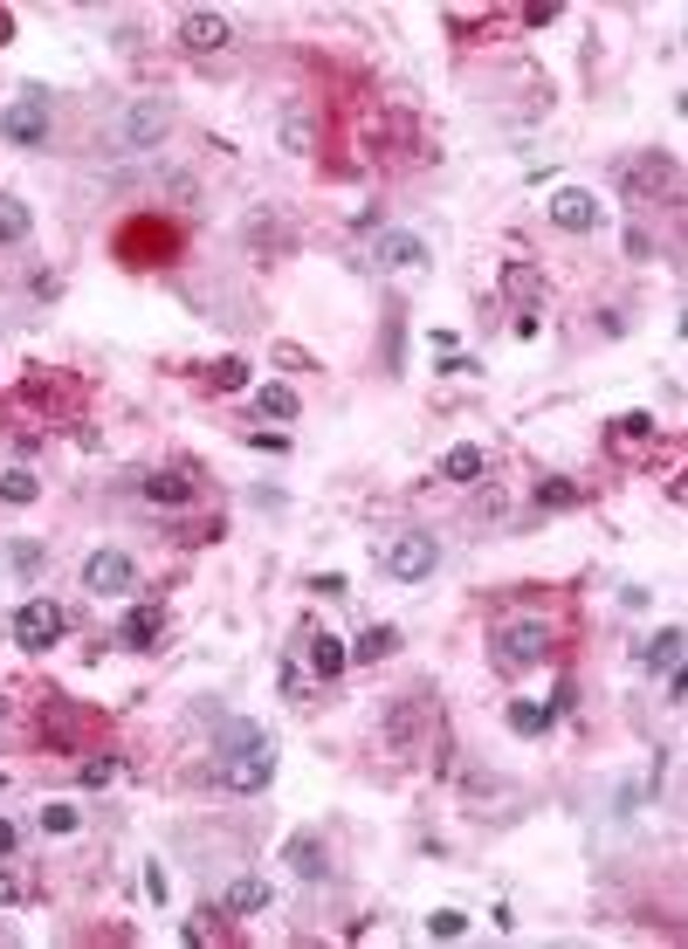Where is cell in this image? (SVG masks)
<instances>
[{
  "label": "cell",
  "instance_id": "37",
  "mask_svg": "<svg viewBox=\"0 0 688 949\" xmlns=\"http://www.w3.org/2000/svg\"><path fill=\"white\" fill-rule=\"evenodd\" d=\"M0 784H8V778H0Z\"/></svg>",
  "mask_w": 688,
  "mask_h": 949
},
{
  "label": "cell",
  "instance_id": "5",
  "mask_svg": "<svg viewBox=\"0 0 688 949\" xmlns=\"http://www.w3.org/2000/svg\"><path fill=\"white\" fill-rule=\"evenodd\" d=\"M8 633H14L29 654H48V647H56V640L69 633V612H63L56 599H21V606H14V620H8Z\"/></svg>",
  "mask_w": 688,
  "mask_h": 949
},
{
  "label": "cell",
  "instance_id": "10",
  "mask_svg": "<svg viewBox=\"0 0 688 949\" xmlns=\"http://www.w3.org/2000/svg\"><path fill=\"white\" fill-rule=\"evenodd\" d=\"M172 227L166 221H132V227H117V255L124 262H172Z\"/></svg>",
  "mask_w": 688,
  "mask_h": 949
},
{
  "label": "cell",
  "instance_id": "32",
  "mask_svg": "<svg viewBox=\"0 0 688 949\" xmlns=\"http://www.w3.org/2000/svg\"><path fill=\"white\" fill-rule=\"evenodd\" d=\"M21 902V874H8V867H0V908H14Z\"/></svg>",
  "mask_w": 688,
  "mask_h": 949
},
{
  "label": "cell",
  "instance_id": "9",
  "mask_svg": "<svg viewBox=\"0 0 688 949\" xmlns=\"http://www.w3.org/2000/svg\"><path fill=\"white\" fill-rule=\"evenodd\" d=\"M83 585H90L97 599H124V592L138 585V564L124 557V551H90V557H83Z\"/></svg>",
  "mask_w": 688,
  "mask_h": 949
},
{
  "label": "cell",
  "instance_id": "4",
  "mask_svg": "<svg viewBox=\"0 0 688 949\" xmlns=\"http://www.w3.org/2000/svg\"><path fill=\"white\" fill-rule=\"evenodd\" d=\"M269 784H275V743L269 736L241 743V750L221 764V791H235V799H255V791H269Z\"/></svg>",
  "mask_w": 688,
  "mask_h": 949
},
{
  "label": "cell",
  "instance_id": "3",
  "mask_svg": "<svg viewBox=\"0 0 688 949\" xmlns=\"http://www.w3.org/2000/svg\"><path fill=\"white\" fill-rule=\"evenodd\" d=\"M0 138L21 145V151H42V145H48V90H42V83H21V97L0 111Z\"/></svg>",
  "mask_w": 688,
  "mask_h": 949
},
{
  "label": "cell",
  "instance_id": "18",
  "mask_svg": "<svg viewBox=\"0 0 688 949\" xmlns=\"http://www.w3.org/2000/svg\"><path fill=\"white\" fill-rule=\"evenodd\" d=\"M503 723L517 730V736H544V730L557 723V709H551V702H509V709H503Z\"/></svg>",
  "mask_w": 688,
  "mask_h": 949
},
{
  "label": "cell",
  "instance_id": "23",
  "mask_svg": "<svg viewBox=\"0 0 688 949\" xmlns=\"http://www.w3.org/2000/svg\"><path fill=\"white\" fill-rule=\"evenodd\" d=\"M0 502H8V509H29V502H42V482H35L29 468H8V475H0Z\"/></svg>",
  "mask_w": 688,
  "mask_h": 949
},
{
  "label": "cell",
  "instance_id": "1",
  "mask_svg": "<svg viewBox=\"0 0 688 949\" xmlns=\"http://www.w3.org/2000/svg\"><path fill=\"white\" fill-rule=\"evenodd\" d=\"M489 660L503 675H523V668H544L551 660V626L544 620H517V626H503L489 640Z\"/></svg>",
  "mask_w": 688,
  "mask_h": 949
},
{
  "label": "cell",
  "instance_id": "21",
  "mask_svg": "<svg viewBox=\"0 0 688 949\" xmlns=\"http://www.w3.org/2000/svg\"><path fill=\"white\" fill-rule=\"evenodd\" d=\"M255 414H262V420H296V414H303V399H296L290 386H275V379H269V386L255 393Z\"/></svg>",
  "mask_w": 688,
  "mask_h": 949
},
{
  "label": "cell",
  "instance_id": "26",
  "mask_svg": "<svg viewBox=\"0 0 688 949\" xmlns=\"http://www.w3.org/2000/svg\"><path fill=\"white\" fill-rule=\"evenodd\" d=\"M207 386H221V393H235V386H248V365H241V358H221V365L207 372Z\"/></svg>",
  "mask_w": 688,
  "mask_h": 949
},
{
  "label": "cell",
  "instance_id": "8",
  "mask_svg": "<svg viewBox=\"0 0 688 949\" xmlns=\"http://www.w3.org/2000/svg\"><path fill=\"white\" fill-rule=\"evenodd\" d=\"M166 124H172L166 97H145V104H132V111L117 117V151H145V145H159V138H166Z\"/></svg>",
  "mask_w": 688,
  "mask_h": 949
},
{
  "label": "cell",
  "instance_id": "15",
  "mask_svg": "<svg viewBox=\"0 0 688 949\" xmlns=\"http://www.w3.org/2000/svg\"><path fill=\"white\" fill-rule=\"evenodd\" d=\"M29 235H35V214H29V200L0 193V248H21Z\"/></svg>",
  "mask_w": 688,
  "mask_h": 949
},
{
  "label": "cell",
  "instance_id": "31",
  "mask_svg": "<svg viewBox=\"0 0 688 949\" xmlns=\"http://www.w3.org/2000/svg\"><path fill=\"white\" fill-rule=\"evenodd\" d=\"M509 290L530 296V290H538V269H530V262H509Z\"/></svg>",
  "mask_w": 688,
  "mask_h": 949
},
{
  "label": "cell",
  "instance_id": "35",
  "mask_svg": "<svg viewBox=\"0 0 688 949\" xmlns=\"http://www.w3.org/2000/svg\"><path fill=\"white\" fill-rule=\"evenodd\" d=\"M8 42H14V14H8V8H0V48H8Z\"/></svg>",
  "mask_w": 688,
  "mask_h": 949
},
{
  "label": "cell",
  "instance_id": "27",
  "mask_svg": "<svg viewBox=\"0 0 688 949\" xmlns=\"http://www.w3.org/2000/svg\"><path fill=\"white\" fill-rule=\"evenodd\" d=\"M538 502H544V509H565V502H578V482H551V475H544V482H538Z\"/></svg>",
  "mask_w": 688,
  "mask_h": 949
},
{
  "label": "cell",
  "instance_id": "33",
  "mask_svg": "<svg viewBox=\"0 0 688 949\" xmlns=\"http://www.w3.org/2000/svg\"><path fill=\"white\" fill-rule=\"evenodd\" d=\"M8 557H14V564H21V572H35V564H42V544H14V551H8Z\"/></svg>",
  "mask_w": 688,
  "mask_h": 949
},
{
  "label": "cell",
  "instance_id": "25",
  "mask_svg": "<svg viewBox=\"0 0 688 949\" xmlns=\"http://www.w3.org/2000/svg\"><path fill=\"white\" fill-rule=\"evenodd\" d=\"M427 936H435V942L469 936V915H462V908H435V915H427Z\"/></svg>",
  "mask_w": 688,
  "mask_h": 949
},
{
  "label": "cell",
  "instance_id": "20",
  "mask_svg": "<svg viewBox=\"0 0 688 949\" xmlns=\"http://www.w3.org/2000/svg\"><path fill=\"white\" fill-rule=\"evenodd\" d=\"M647 668H654V675H675V668H681V626H661V633L647 640Z\"/></svg>",
  "mask_w": 688,
  "mask_h": 949
},
{
  "label": "cell",
  "instance_id": "2",
  "mask_svg": "<svg viewBox=\"0 0 688 949\" xmlns=\"http://www.w3.org/2000/svg\"><path fill=\"white\" fill-rule=\"evenodd\" d=\"M379 564H386V578H393V585H420V578H435L441 544H435V530H399L393 544L379 551Z\"/></svg>",
  "mask_w": 688,
  "mask_h": 949
},
{
  "label": "cell",
  "instance_id": "12",
  "mask_svg": "<svg viewBox=\"0 0 688 949\" xmlns=\"http://www.w3.org/2000/svg\"><path fill=\"white\" fill-rule=\"evenodd\" d=\"M303 654H311V675L317 681H338L345 668H351V647L338 633H303Z\"/></svg>",
  "mask_w": 688,
  "mask_h": 949
},
{
  "label": "cell",
  "instance_id": "11",
  "mask_svg": "<svg viewBox=\"0 0 688 949\" xmlns=\"http://www.w3.org/2000/svg\"><path fill=\"white\" fill-rule=\"evenodd\" d=\"M372 262L379 269H427V241L406 235V227H386V235L372 241Z\"/></svg>",
  "mask_w": 688,
  "mask_h": 949
},
{
  "label": "cell",
  "instance_id": "17",
  "mask_svg": "<svg viewBox=\"0 0 688 949\" xmlns=\"http://www.w3.org/2000/svg\"><path fill=\"white\" fill-rule=\"evenodd\" d=\"M269 908V881H227L221 888V915H262Z\"/></svg>",
  "mask_w": 688,
  "mask_h": 949
},
{
  "label": "cell",
  "instance_id": "24",
  "mask_svg": "<svg viewBox=\"0 0 688 949\" xmlns=\"http://www.w3.org/2000/svg\"><path fill=\"white\" fill-rule=\"evenodd\" d=\"M35 818H42V833H76V826H83V812H76V805H63V799H48Z\"/></svg>",
  "mask_w": 688,
  "mask_h": 949
},
{
  "label": "cell",
  "instance_id": "36",
  "mask_svg": "<svg viewBox=\"0 0 688 949\" xmlns=\"http://www.w3.org/2000/svg\"><path fill=\"white\" fill-rule=\"evenodd\" d=\"M0 942H8V929H0Z\"/></svg>",
  "mask_w": 688,
  "mask_h": 949
},
{
  "label": "cell",
  "instance_id": "30",
  "mask_svg": "<svg viewBox=\"0 0 688 949\" xmlns=\"http://www.w3.org/2000/svg\"><path fill=\"white\" fill-rule=\"evenodd\" d=\"M283 138H290V151H296V159H303V151H311V138H317V132H311V117L296 111V117L283 124Z\"/></svg>",
  "mask_w": 688,
  "mask_h": 949
},
{
  "label": "cell",
  "instance_id": "14",
  "mask_svg": "<svg viewBox=\"0 0 688 949\" xmlns=\"http://www.w3.org/2000/svg\"><path fill=\"white\" fill-rule=\"evenodd\" d=\"M159 633H166V606H138L117 626V647H159Z\"/></svg>",
  "mask_w": 688,
  "mask_h": 949
},
{
  "label": "cell",
  "instance_id": "28",
  "mask_svg": "<svg viewBox=\"0 0 688 949\" xmlns=\"http://www.w3.org/2000/svg\"><path fill=\"white\" fill-rule=\"evenodd\" d=\"M654 427H661L654 414H620V427H613V433H620V441H654Z\"/></svg>",
  "mask_w": 688,
  "mask_h": 949
},
{
  "label": "cell",
  "instance_id": "19",
  "mask_svg": "<svg viewBox=\"0 0 688 949\" xmlns=\"http://www.w3.org/2000/svg\"><path fill=\"white\" fill-rule=\"evenodd\" d=\"M138 489H145L151 502H166V509H180V502H193V475H166V468H159V475H145V482H138Z\"/></svg>",
  "mask_w": 688,
  "mask_h": 949
},
{
  "label": "cell",
  "instance_id": "6",
  "mask_svg": "<svg viewBox=\"0 0 688 949\" xmlns=\"http://www.w3.org/2000/svg\"><path fill=\"white\" fill-rule=\"evenodd\" d=\"M172 42H180L187 56H227V48H235V21H227V14H207V8H193V14L172 21Z\"/></svg>",
  "mask_w": 688,
  "mask_h": 949
},
{
  "label": "cell",
  "instance_id": "13",
  "mask_svg": "<svg viewBox=\"0 0 688 949\" xmlns=\"http://www.w3.org/2000/svg\"><path fill=\"white\" fill-rule=\"evenodd\" d=\"M482 475H489V454H482L475 441H462V448L441 454V482H462V489H469V482H482Z\"/></svg>",
  "mask_w": 688,
  "mask_h": 949
},
{
  "label": "cell",
  "instance_id": "22",
  "mask_svg": "<svg viewBox=\"0 0 688 949\" xmlns=\"http://www.w3.org/2000/svg\"><path fill=\"white\" fill-rule=\"evenodd\" d=\"M393 647H399V633H393V626H365L359 640H351V660H365V668H372V660H386Z\"/></svg>",
  "mask_w": 688,
  "mask_h": 949
},
{
  "label": "cell",
  "instance_id": "7",
  "mask_svg": "<svg viewBox=\"0 0 688 949\" xmlns=\"http://www.w3.org/2000/svg\"><path fill=\"white\" fill-rule=\"evenodd\" d=\"M544 214H551V227H565V235H593V227L606 221L599 193H585V187H557V193L544 200Z\"/></svg>",
  "mask_w": 688,
  "mask_h": 949
},
{
  "label": "cell",
  "instance_id": "29",
  "mask_svg": "<svg viewBox=\"0 0 688 949\" xmlns=\"http://www.w3.org/2000/svg\"><path fill=\"white\" fill-rule=\"evenodd\" d=\"M76 778H83L90 791H97V784H111V778H117V757H83V771H76Z\"/></svg>",
  "mask_w": 688,
  "mask_h": 949
},
{
  "label": "cell",
  "instance_id": "16",
  "mask_svg": "<svg viewBox=\"0 0 688 949\" xmlns=\"http://www.w3.org/2000/svg\"><path fill=\"white\" fill-rule=\"evenodd\" d=\"M290 867H296V881H324V874H330L324 839H317V833H296V839H290Z\"/></svg>",
  "mask_w": 688,
  "mask_h": 949
},
{
  "label": "cell",
  "instance_id": "34",
  "mask_svg": "<svg viewBox=\"0 0 688 949\" xmlns=\"http://www.w3.org/2000/svg\"><path fill=\"white\" fill-rule=\"evenodd\" d=\"M14 846H21V833H14V818H0V860H8Z\"/></svg>",
  "mask_w": 688,
  "mask_h": 949
}]
</instances>
